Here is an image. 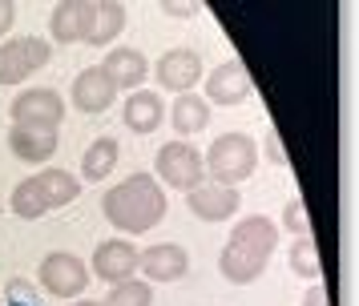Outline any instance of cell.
Here are the masks:
<instances>
[{"instance_id":"1","label":"cell","mask_w":359,"mask_h":306,"mask_svg":"<svg viewBox=\"0 0 359 306\" xmlns=\"http://www.w3.org/2000/svg\"><path fill=\"white\" fill-rule=\"evenodd\" d=\"M101 209H105L109 225L121 230V234H149L154 225H162L170 206H165V190L158 186V177L133 174L105 193Z\"/></svg>"},{"instance_id":"2","label":"cell","mask_w":359,"mask_h":306,"mask_svg":"<svg viewBox=\"0 0 359 306\" xmlns=\"http://www.w3.org/2000/svg\"><path fill=\"white\" fill-rule=\"evenodd\" d=\"M275 246H278V230H275L271 218H246V222L234 225L226 250L218 258V270H222L226 282L246 286V282H255V278L266 270Z\"/></svg>"},{"instance_id":"3","label":"cell","mask_w":359,"mask_h":306,"mask_svg":"<svg viewBox=\"0 0 359 306\" xmlns=\"http://www.w3.org/2000/svg\"><path fill=\"white\" fill-rule=\"evenodd\" d=\"M206 165V174L218 181V186H238L246 177L255 174V165H259V145L250 141L246 133H222L218 141L210 145V153L202 158Z\"/></svg>"},{"instance_id":"4","label":"cell","mask_w":359,"mask_h":306,"mask_svg":"<svg viewBox=\"0 0 359 306\" xmlns=\"http://www.w3.org/2000/svg\"><path fill=\"white\" fill-rule=\"evenodd\" d=\"M49 57H53V48H49V41H41V36L4 41V45H0V85H17V81H25L29 73L45 69Z\"/></svg>"},{"instance_id":"5","label":"cell","mask_w":359,"mask_h":306,"mask_svg":"<svg viewBox=\"0 0 359 306\" xmlns=\"http://www.w3.org/2000/svg\"><path fill=\"white\" fill-rule=\"evenodd\" d=\"M158 177L174 190H194L198 181H206V165L202 153L186 141H170L158 149Z\"/></svg>"},{"instance_id":"6","label":"cell","mask_w":359,"mask_h":306,"mask_svg":"<svg viewBox=\"0 0 359 306\" xmlns=\"http://www.w3.org/2000/svg\"><path fill=\"white\" fill-rule=\"evenodd\" d=\"M41 286L57 294V298H77L85 286H89V266H85L77 254H69V250H57L41 262Z\"/></svg>"},{"instance_id":"7","label":"cell","mask_w":359,"mask_h":306,"mask_svg":"<svg viewBox=\"0 0 359 306\" xmlns=\"http://www.w3.org/2000/svg\"><path fill=\"white\" fill-rule=\"evenodd\" d=\"M65 117V101L57 89H29L13 101V125H29V129H61Z\"/></svg>"},{"instance_id":"8","label":"cell","mask_w":359,"mask_h":306,"mask_svg":"<svg viewBox=\"0 0 359 306\" xmlns=\"http://www.w3.org/2000/svg\"><path fill=\"white\" fill-rule=\"evenodd\" d=\"M186 270H190V254L178 242H158L146 254H137V274H146V282H178L186 278Z\"/></svg>"},{"instance_id":"9","label":"cell","mask_w":359,"mask_h":306,"mask_svg":"<svg viewBox=\"0 0 359 306\" xmlns=\"http://www.w3.org/2000/svg\"><path fill=\"white\" fill-rule=\"evenodd\" d=\"M93 274H97V278H105L109 286L126 282V278H133V274H137V246H133V242H126V238L101 242L97 250H93Z\"/></svg>"},{"instance_id":"10","label":"cell","mask_w":359,"mask_h":306,"mask_svg":"<svg viewBox=\"0 0 359 306\" xmlns=\"http://www.w3.org/2000/svg\"><path fill=\"white\" fill-rule=\"evenodd\" d=\"M186 202H190V214L202 218V222H222L238 209V190L230 186H218V181H198L194 190H186Z\"/></svg>"},{"instance_id":"11","label":"cell","mask_w":359,"mask_h":306,"mask_svg":"<svg viewBox=\"0 0 359 306\" xmlns=\"http://www.w3.org/2000/svg\"><path fill=\"white\" fill-rule=\"evenodd\" d=\"M202 81V57L194 48H170L158 61V85L174 89V93H190Z\"/></svg>"},{"instance_id":"12","label":"cell","mask_w":359,"mask_h":306,"mask_svg":"<svg viewBox=\"0 0 359 306\" xmlns=\"http://www.w3.org/2000/svg\"><path fill=\"white\" fill-rule=\"evenodd\" d=\"M250 93V73H246L243 61H222L206 77V105H238L243 97Z\"/></svg>"},{"instance_id":"13","label":"cell","mask_w":359,"mask_h":306,"mask_svg":"<svg viewBox=\"0 0 359 306\" xmlns=\"http://www.w3.org/2000/svg\"><path fill=\"white\" fill-rule=\"evenodd\" d=\"M117 101V85L101 69H85L73 81V105L81 113H105Z\"/></svg>"},{"instance_id":"14","label":"cell","mask_w":359,"mask_h":306,"mask_svg":"<svg viewBox=\"0 0 359 306\" xmlns=\"http://www.w3.org/2000/svg\"><path fill=\"white\" fill-rule=\"evenodd\" d=\"M89 16H93V4L89 0H61L49 16V32L53 41H61V45H77L85 41V32H89Z\"/></svg>"},{"instance_id":"15","label":"cell","mask_w":359,"mask_h":306,"mask_svg":"<svg viewBox=\"0 0 359 306\" xmlns=\"http://www.w3.org/2000/svg\"><path fill=\"white\" fill-rule=\"evenodd\" d=\"M8 149L13 158L29 161V165H41L57 153V133L53 129H29V125H13L8 129Z\"/></svg>"},{"instance_id":"16","label":"cell","mask_w":359,"mask_h":306,"mask_svg":"<svg viewBox=\"0 0 359 306\" xmlns=\"http://www.w3.org/2000/svg\"><path fill=\"white\" fill-rule=\"evenodd\" d=\"M101 73L114 81L117 89H137V85L146 81V73H149V61L137 53V48H109Z\"/></svg>"},{"instance_id":"17","label":"cell","mask_w":359,"mask_h":306,"mask_svg":"<svg viewBox=\"0 0 359 306\" xmlns=\"http://www.w3.org/2000/svg\"><path fill=\"white\" fill-rule=\"evenodd\" d=\"M126 29V4H114V0H101L93 4V16H89V32H85V45H114L117 32Z\"/></svg>"},{"instance_id":"18","label":"cell","mask_w":359,"mask_h":306,"mask_svg":"<svg viewBox=\"0 0 359 306\" xmlns=\"http://www.w3.org/2000/svg\"><path fill=\"white\" fill-rule=\"evenodd\" d=\"M126 125L133 129V133H154V129L162 125V117H165V105H162V97L158 93H149V89H137V93L126 101Z\"/></svg>"},{"instance_id":"19","label":"cell","mask_w":359,"mask_h":306,"mask_svg":"<svg viewBox=\"0 0 359 306\" xmlns=\"http://www.w3.org/2000/svg\"><path fill=\"white\" fill-rule=\"evenodd\" d=\"M36 190L45 197V206L57 209V206H69V202H77V193H81V177L65 174V169H45V174H36Z\"/></svg>"},{"instance_id":"20","label":"cell","mask_w":359,"mask_h":306,"mask_svg":"<svg viewBox=\"0 0 359 306\" xmlns=\"http://www.w3.org/2000/svg\"><path fill=\"white\" fill-rule=\"evenodd\" d=\"M170 121H174V129H178L182 137H186V133H202L206 121H210V105H206V97L178 93L174 109H170Z\"/></svg>"},{"instance_id":"21","label":"cell","mask_w":359,"mask_h":306,"mask_svg":"<svg viewBox=\"0 0 359 306\" xmlns=\"http://www.w3.org/2000/svg\"><path fill=\"white\" fill-rule=\"evenodd\" d=\"M117 165V141L114 137H97V141L85 149L81 158V174L89 177V181H101V177H109Z\"/></svg>"},{"instance_id":"22","label":"cell","mask_w":359,"mask_h":306,"mask_svg":"<svg viewBox=\"0 0 359 306\" xmlns=\"http://www.w3.org/2000/svg\"><path fill=\"white\" fill-rule=\"evenodd\" d=\"M8 202H13V214L25 218V222H36V218H45V214H49V206H45V197H41V190H36L33 177H25L17 190H13Z\"/></svg>"},{"instance_id":"23","label":"cell","mask_w":359,"mask_h":306,"mask_svg":"<svg viewBox=\"0 0 359 306\" xmlns=\"http://www.w3.org/2000/svg\"><path fill=\"white\" fill-rule=\"evenodd\" d=\"M101 306H154V290H149L146 278H126L105 294Z\"/></svg>"},{"instance_id":"24","label":"cell","mask_w":359,"mask_h":306,"mask_svg":"<svg viewBox=\"0 0 359 306\" xmlns=\"http://www.w3.org/2000/svg\"><path fill=\"white\" fill-rule=\"evenodd\" d=\"M291 270L303 274V278H319L323 266H319V250H315V242L311 238H299L291 246Z\"/></svg>"},{"instance_id":"25","label":"cell","mask_w":359,"mask_h":306,"mask_svg":"<svg viewBox=\"0 0 359 306\" xmlns=\"http://www.w3.org/2000/svg\"><path fill=\"white\" fill-rule=\"evenodd\" d=\"M283 218H287V225H291L299 238H311V218H307V209H303V202H299V197H291V202H287V214H283Z\"/></svg>"},{"instance_id":"26","label":"cell","mask_w":359,"mask_h":306,"mask_svg":"<svg viewBox=\"0 0 359 306\" xmlns=\"http://www.w3.org/2000/svg\"><path fill=\"white\" fill-rule=\"evenodd\" d=\"M8 298H13V302H29L33 306L36 302V286L33 282H25V278H13V282H8Z\"/></svg>"},{"instance_id":"27","label":"cell","mask_w":359,"mask_h":306,"mask_svg":"<svg viewBox=\"0 0 359 306\" xmlns=\"http://www.w3.org/2000/svg\"><path fill=\"white\" fill-rule=\"evenodd\" d=\"M266 158L275 161V165H287V149H283V141H278L275 129H266Z\"/></svg>"},{"instance_id":"28","label":"cell","mask_w":359,"mask_h":306,"mask_svg":"<svg viewBox=\"0 0 359 306\" xmlns=\"http://www.w3.org/2000/svg\"><path fill=\"white\" fill-rule=\"evenodd\" d=\"M13 20H17V8H13L8 0H0V36L13 29Z\"/></svg>"},{"instance_id":"29","label":"cell","mask_w":359,"mask_h":306,"mask_svg":"<svg viewBox=\"0 0 359 306\" xmlns=\"http://www.w3.org/2000/svg\"><path fill=\"white\" fill-rule=\"evenodd\" d=\"M303 306H331V302H327V290L323 286H311L307 294H303Z\"/></svg>"},{"instance_id":"30","label":"cell","mask_w":359,"mask_h":306,"mask_svg":"<svg viewBox=\"0 0 359 306\" xmlns=\"http://www.w3.org/2000/svg\"><path fill=\"white\" fill-rule=\"evenodd\" d=\"M165 13H174V16H190V4H162Z\"/></svg>"},{"instance_id":"31","label":"cell","mask_w":359,"mask_h":306,"mask_svg":"<svg viewBox=\"0 0 359 306\" xmlns=\"http://www.w3.org/2000/svg\"><path fill=\"white\" fill-rule=\"evenodd\" d=\"M73 306H101V302H73Z\"/></svg>"}]
</instances>
